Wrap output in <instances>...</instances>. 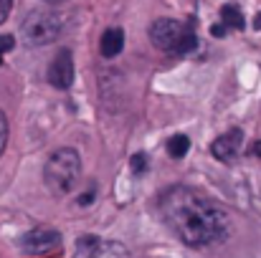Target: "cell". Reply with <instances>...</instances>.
<instances>
[{"mask_svg": "<svg viewBox=\"0 0 261 258\" xmlns=\"http://www.w3.org/2000/svg\"><path fill=\"white\" fill-rule=\"evenodd\" d=\"M158 205H160V215L165 225L185 246H193V248L216 246L231 231V220L226 210L216 205L208 195L193 187H185V185L168 187L160 195Z\"/></svg>", "mask_w": 261, "mask_h": 258, "instance_id": "6da1fadb", "label": "cell"}, {"mask_svg": "<svg viewBox=\"0 0 261 258\" xmlns=\"http://www.w3.org/2000/svg\"><path fill=\"white\" fill-rule=\"evenodd\" d=\"M150 41L155 48L175 53V56H188L195 51L198 46V36L193 31V20L190 23H180L175 18H158L150 25Z\"/></svg>", "mask_w": 261, "mask_h": 258, "instance_id": "7a4b0ae2", "label": "cell"}, {"mask_svg": "<svg viewBox=\"0 0 261 258\" xmlns=\"http://www.w3.org/2000/svg\"><path fill=\"white\" fill-rule=\"evenodd\" d=\"M79 175H82V157L74 147H61L56 150L48 162H46V170H43V177H46V185L48 190L56 195V197H64L69 195L76 182H79Z\"/></svg>", "mask_w": 261, "mask_h": 258, "instance_id": "3957f363", "label": "cell"}, {"mask_svg": "<svg viewBox=\"0 0 261 258\" xmlns=\"http://www.w3.org/2000/svg\"><path fill=\"white\" fill-rule=\"evenodd\" d=\"M61 33V18L51 10H31L20 23V36L28 46H46L54 43Z\"/></svg>", "mask_w": 261, "mask_h": 258, "instance_id": "277c9868", "label": "cell"}, {"mask_svg": "<svg viewBox=\"0 0 261 258\" xmlns=\"http://www.w3.org/2000/svg\"><path fill=\"white\" fill-rule=\"evenodd\" d=\"M20 246L31 256H48L61 248V233L54 228H33L23 236Z\"/></svg>", "mask_w": 261, "mask_h": 258, "instance_id": "5b68a950", "label": "cell"}, {"mask_svg": "<svg viewBox=\"0 0 261 258\" xmlns=\"http://www.w3.org/2000/svg\"><path fill=\"white\" fill-rule=\"evenodd\" d=\"M79 258H132L129 251L117 241H99L87 236L79 241Z\"/></svg>", "mask_w": 261, "mask_h": 258, "instance_id": "8992f818", "label": "cell"}, {"mask_svg": "<svg viewBox=\"0 0 261 258\" xmlns=\"http://www.w3.org/2000/svg\"><path fill=\"white\" fill-rule=\"evenodd\" d=\"M48 84L66 91L69 86L74 84V59L71 51H59L56 59L48 66Z\"/></svg>", "mask_w": 261, "mask_h": 258, "instance_id": "52a82bcc", "label": "cell"}, {"mask_svg": "<svg viewBox=\"0 0 261 258\" xmlns=\"http://www.w3.org/2000/svg\"><path fill=\"white\" fill-rule=\"evenodd\" d=\"M241 139H244V132L241 129H228L226 134H221L213 145H211V155L221 162H231L236 160L239 150H241Z\"/></svg>", "mask_w": 261, "mask_h": 258, "instance_id": "ba28073f", "label": "cell"}, {"mask_svg": "<svg viewBox=\"0 0 261 258\" xmlns=\"http://www.w3.org/2000/svg\"><path fill=\"white\" fill-rule=\"evenodd\" d=\"M122 48H124V33H122V28H109V31L101 33L99 51H101L104 59H114V56H119Z\"/></svg>", "mask_w": 261, "mask_h": 258, "instance_id": "9c48e42d", "label": "cell"}, {"mask_svg": "<svg viewBox=\"0 0 261 258\" xmlns=\"http://www.w3.org/2000/svg\"><path fill=\"white\" fill-rule=\"evenodd\" d=\"M221 20L233 31H244V25H246V20H244V15L236 5H223L221 8Z\"/></svg>", "mask_w": 261, "mask_h": 258, "instance_id": "30bf717a", "label": "cell"}, {"mask_svg": "<svg viewBox=\"0 0 261 258\" xmlns=\"http://www.w3.org/2000/svg\"><path fill=\"white\" fill-rule=\"evenodd\" d=\"M188 150H190V139H188V134H175V137L168 139V152L173 155L175 160L185 157Z\"/></svg>", "mask_w": 261, "mask_h": 258, "instance_id": "8fae6325", "label": "cell"}, {"mask_svg": "<svg viewBox=\"0 0 261 258\" xmlns=\"http://www.w3.org/2000/svg\"><path fill=\"white\" fill-rule=\"evenodd\" d=\"M129 165H132V172H135V175H142V172L147 170V157H145L142 152H137V155L129 160Z\"/></svg>", "mask_w": 261, "mask_h": 258, "instance_id": "7c38bea8", "label": "cell"}, {"mask_svg": "<svg viewBox=\"0 0 261 258\" xmlns=\"http://www.w3.org/2000/svg\"><path fill=\"white\" fill-rule=\"evenodd\" d=\"M5 145H8V117L0 111V155H3Z\"/></svg>", "mask_w": 261, "mask_h": 258, "instance_id": "4fadbf2b", "label": "cell"}, {"mask_svg": "<svg viewBox=\"0 0 261 258\" xmlns=\"http://www.w3.org/2000/svg\"><path fill=\"white\" fill-rule=\"evenodd\" d=\"M10 8H13V0H0V23L10 15Z\"/></svg>", "mask_w": 261, "mask_h": 258, "instance_id": "5bb4252c", "label": "cell"}, {"mask_svg": "<svg viewBox=\"0 0 261 258\" xmlns=\"http://www.w3.org/2000/svg\"><path fill=\"white\" fill-rule=\"evenodd\" d=\"M13 46H15L13 36H0V51H10Z\"/></svg>", "mask_w": 261, "mask_h": 258, "instance_id": "9a60e30c", "label": "cell"}, {"mask_svg": "<svg viewBox=\"0 0 261 258\" xmlns=\"http://www.w3.org/2000/svg\"><path fill=\"white\" fill-rule=\"evenodd\" d=\"M226 31H228V25H226V23H216V25L211 28V33H213L216 38H221V36H226Z\"/></svg>", "mask_w": 261, "mask_h": 258, "instance_id": "2e32d148", "label": "cell"}, {"mask_svg": "<svg viewBox=\"0 0 261 258\" xmlns=\"http://www.w3.org/2000/svg\"><path fill=\"white\" fill-rule=\"evenodd\" d=\"M254 28H256V31H261V13H256V20H254Z\"/></svg>", "mask_w": 261, "mask_h": 258, "instance_id": "e0dca14e", "label": "cell"}, {"mask_svg": "<svg viewBox=\"0 0 261 258\" xmlns=\"http://www.w3.org/2000/svg\"><path fill=\"white\" fill-rule=\"evenodd\" d=\"M254 155H256V157H261V142H256V145H254Z\"/></svg>", "mask_w": 261, "mask_h": 258, "instance_id": "ac0fdd59", "label": "cell"}, {"mask_svg": "<svg viewBox=\"0 0 261 258\" xmlns=\"http://www.w3.org/2000/svg\"><path fill=\"white\" fill-rule=\"evenodd\" d=\"M0 64H3V51H0Z\"/></svg>", "mask_w": 261, "mask_h": 258, "instance_id": "d6986e66", "label": "cell"}, {"mask_svg": "<svg viewBox=\"0 0 261 258\" xmlns=\"http://www.w3.org/2000/svg\"><path fill=\"white\" fill-rule=\"evenodd\" d=\"M46 3H59V0H46Z\"/></svg>", "mask_w": 261, "mask_h": 258, "instance_id": "ffe728a7", "label": "cell"}]
</instances>
